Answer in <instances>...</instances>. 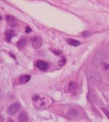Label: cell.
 Listing matches in <instances>:
<instances>
[{"label":"cell","mask_w":109,"mask_h":122,"mask_svg":"<svg viewBox=\"0 0 109 122\" xmlns=\"http://www.w3.org/2000/svg\"><path fill=\"white\" fill-rule=\"evenodd\" d=\"M30 40L34 48H39L42 45V40L41 38L39 36H32L30 38Z\"/></svg>","instance_id":"cell-1"},{"label":"cell","mask_w":109,"mask_h":122,"mask_svg":"<svg viewBox=\"0 0 109 122\" xmlns=\"http://www.w3.org/2000/svg\"><path fill=\"white\" fill-rule=\"evenodd\" d=\"M21 106L20 104L15 103L11 104L8 109V114L11 115H14L21 108Z\"/></svg>","instance_id":"cell-2"},{"label":"cell","mask_w":109,"mask_h":122,"mask_svg":"<svg viewBox=\"0 0 109 122\" xmlns=\"http://www.w3.org/2000/svg\"><path fill=\"white\" fill-rule=\"evenodd\" d=\"M16 35L15 31L12 30H7L5 31L4 34V39L5 41L8 43H10L11 39Z\"/></svg>","instance_id":"cell-3"},{"label":"cell","mask_w":109,"mask_h":122,"mask_svg":"<svg viewBox=\"0 0 109 122\" xmlns=\"http://www.w3.org/2000/svg\"><path fill=\"white\" fill-rule=\"evenodd\" d=\"M6 20L10 26L12 27H16L19 25L16 19L12 15H7L6 16Z\"/></svg>","instance_id":"cell-4"},{"label":"cell","mask_w":109,"mask_h":122,"mask_svg":"<svg viewBox=\"0 0 109 122\" xmlns=\"http://www.w3.org/2000/svg\"><path fill=\"white\" fill-rule=\"evenodd\" d=\"M36 66L38 68L42 71H45L48 68V65L46 62L40 60L37 62Z\"/></svg>","instance_id":"cell-5"},{"label":"cell","mask_w":109,"mask_h":122,"mask_svg":"<svg viewBox=\"0 0 109 122\" xmlns=\"http://www.w3.org/2000/svg\"><path fill=\"white\" fill-rule=\"evenodd\" d=\"M18 120L19 122H28V115L25 111L23 110L20 112L18 116Z\"/></svg>","instance_id":"cell-6"},{"label":"cell","mask_w":109,"mask_h":122,"mask_svg":"<svg viewBox=\"0 0 109 122\" xmlns=\"http://www.w3.org/2000/svg\"><path fill=\"white\" fill-rule=\"evenodd\" d=\"M66 41L69 45L74 46H78L80 45V42L78 40L71 38H68L66 39Z\"/></svg>","instance_id":"cell-7"},{"label":"cell","mask_w":109,"mask_h":122,"mask_svg":"<svg viewBox=\"0 0 109 122\" xmlns=\"http://www.w3.org/2000/svg\"><path fill=\"white\" fill-rule=\"evenodd\" d=\"M30 76L29 75H25L21 76L20 79V82L22 84H25L29 81Z\"/></svg>","instance_id":"cell-8"},{"label":"cell","mask_w":109,"mask_h":122,"mask_svg":"<svg viewBox=\"0 0 109 122\" xmlns=\"http://www.w3.org/2000/svg\"><path fill=\"white\" fill-rule=\"evenodd\" d=\"M27 40L26 38H23L20 39L17 43V46L19 48L23 47L27 43Z\"/></svg>","instance_id":"cell-9"},{"label":"cell","mask_w":109,"mask_h":122,"mask_svg":"<svg viewBox=\"0 0 109 122\" xmlns=\"http://www.w3.org/2000/svg\"><path fill=\"white\" fill-rule=\"evenodd\" d=\"M77 87V84L74 81H70L69 84V90L70 91H74L76 89Z\"/></svg>","instance_id":"cell-10"},{"label":"cell","mask_w":109,"mask_h":122,"mask_svg":"<svg viewBox=\"0 0 109 122\" xmlns=\"http://www.w3.org/2000/svg\"><path fill=\"white\" fill-rule=\"evenodd\" d=\"M79 112L78 110L76 109H71L69 112V114L70 116L73 117H75L79 115Z\"/></svg>","instance_id":"cell-11"},{"label":"cell","mask_w":109,"mask_h":122,"mask_svg":"<svg viewBox=\"0 0 109 122\" xmlns=\"http://www.w3.org/2000/svg\"><path fill=\"white\" fill-rule=\"evenodd\" d=\"M66 62V60L64 56L61 57V58L58 62V65L59 66H62L65 64Z\"/></svg>","instance_id":"cell-12"},{"label":"cell","mask_w":109,"mask_h":122,"mask_svg":"<svg viewBox=\"0 0 109 122\" xmlns=\"http://www.w3.org/2000/svg\"><path fill=\"white\" fill-rule=\"evenodd\" d=\"M103 67L105 70L109 69V65L106 63H104L103 64Z\"/></svg>","instance_id":"cell-13"},{"label":"cell","mask_w":109,"mask_h":122,"mask_svg":"<svg viewBox=\"0 0 109 122\" xmlns=\"http://www.w3.org/2000/svg\"><path fill=\"white\" fill-rule=\"evenodd\" d=\"M83 35L84 36H88L90 35V33L89 32L86 31V32H84Z\"/></svg>","instance_id":"cell-14"},{"label":"cell","mask_w":109,"mask_h":122,"mask_svg":"<svg viewBox=\"0 0 109 122\" xmlns=\"http://www.w3.org/2000/svg\"><path fill=\"white\" fill-rule=\"evenodd\" d=\"M32 30L31 28L29 26H27L26 28L25 32L26 33H30L32 32Z\"/></svg>","instance_id":"cell-15"},{"label":"cell","mask_w":109,"mask_h":122,"mask_svg":"<svg viewBox=\"0 0 109 122\" xmlns=\"http://www.w3.org/2000/svg\"><path fill=\"white\" fill-rule=\"evenodd\" d=\"M39 96H38V95H35V96H34V97H33V99L34 101H37L38 100H39Z\"/></svg>","instance_id":"cell-16"},{"label":"cell","mask_w":109,"mask_h":122,"mask_svg":"<svg viewBox=\"0 0 109 122\" xmlns=\"http://www.w3.org/2000/svg\"><path fill=\"white\" fill-rule=\"evenodd\" d=\"M53 53H54L55 55L56 56H59L60 54V52L56 50H53L52 51Z\"/></svg>","instance_id":"cell-17"},{"label":"cell","mask_w":109,"mask_h":122,"mask_svg":"<svg viewBox=\"0 0 109 122\" xmlns=\"http://www.w3.org/2000/svg\"><path fill=\"white\" fill-rule=\"evenodd\" d=\"M7 122H14V120L11 119V118H8L7 119Z\"/></svg>","instance_id":"cell-18"},{"label":"cell","mask_w":109,"mask_h":122,"mask_svg":"<svg viewBox=\"0 0 109 122\" xmlns=\"http://www.w3.org/2000/svg\"><path fill=\"white\" fill-rule=\"evenodd\" d=\"M0 122H4L3 117L1 115H0Z\"/></svg>","instance_id":"cell-19"},{"label":"cell","mask_w":109,"mask_h":122,"mask_svg":"<svg viewBox=\"0 0 109 122\" xmlns=\"http://www.w3.org/2000/svg\"><path fill=\"white\" fill-rule=\"evenodd\" d=\"M10 56H11V57H13V58H15V56H14V55H13V54H12V53H10Z\"/></svg>","instance_id":"cell-20"},{"label":"cell","mask_w":109,"mask_h":122,"mask_svg":"<svg viewBox=\"0 0 109 122\" xmlns=\"http://www.w3.org/2000/svg\"><path fill=\"white\" fill-rule=\"evenodd\" d=\"M2 19H3V17H2V16L0 15V20H1Z\"/></svg>","instance_id":"cell-21"}]
</instances>
